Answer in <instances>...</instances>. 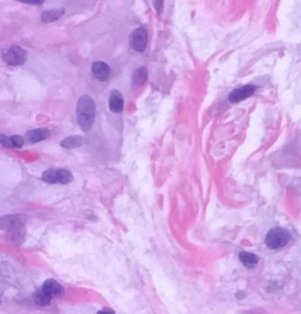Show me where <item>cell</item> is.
<instances>
[{
  "mask_svg": "<svg viewBox=\"0 0 301 314\" xmlns=\"http://www.w3.org/2000/svg\"><path fill=\"white\" fill-rule=\"evenodd\" d=\"M92 72L95 78L104 82V80H107L111 74V68L104 61H95L92 65Z\"/></svg>",
  "mask_w": 301,
  "mask_h": 314,
  "instance_id": "8",
  "label": "cell"
},
{
  "mask_svg": "<svg viewBox=\"0 0 301 314\" xmlns=\"http://www.w3.org/2000/svg\"><path fill=\"white\" fill-rule=\"evenodd\" d=\"M0 145H3V146H5L7 148H14L13 147L12 137H7V136L0 135Z\"/></svg>",
  "mask_w": 301,
  "mask_h": 314,
  "instance_id": "18",
  "label": "cell"
},
{
  "mask_svg": "<svg viewBox=\"0 0 301 314\" xmlns=\"http://www.w3.org/2000/svg\"><path fill=\"white\" fill-rule=\"evenodd\" d=\"M22 3H28V4H32V5H41L43 2L41 0H21Z\"/></svg>",
  "mask_w": 301,
  "mask_h": 314,
  "instance_id": "19",
  "label": "cell"
},
{
  "mask_svg": "<svg viewBox=\"0 0 301 314\" xmlns=\"http://www.w3.org/2000/svg\"><path fill=\"white\" fill-rule=\"evenodd\" d=\"M108 105L110 110H111L113 113H120L124 109L123 94H121L118 90H113L111 92V95H110Z\"/></svg>",
  "mask_w": 301,
  "mask_h": 314,
  "instance_id": "9",
  "label": "cell"
},
{
  "mask_svg": "<svg viewBox=\"0 0 301 314\" xmlns=\"http://www.w3.org/2000/svg\"><path fill=\"white\" fill-rule=\"evenodd\" d=\"M154 6L155 7H158L159 9V12H161V7H162V2H155V4H154Z\"/></svg>",
  "mask_w": 301,
  "mask_h": 314,
  "instance_id": "21",
  "label": "cell"
},
{
  "mask_svg": "<svg viewBox=\"0 0 301 314\" xmlns=\"http://www.w3.org/2000/svg\"><path fill=\"white\" fill-rule=\"evenodd\" d=\"M291 233L287 229L281 227H274L269 229L265 238L266 246L269 247L270 250H278L286 246L291 240Z\"/></svg>",
  "mask_w": 301,
  "mask_h": 314,
  "instance_id": "2",
  "label": "cell"
},
{
  "mask_svg": "<svg viewBox=\"0 0 301 314\" xmlns=\"http://www.w3.org/2000/svg\"><path fill=\"white\" fill-rule=\"evenodd\" d=\"M147 30L145 28L136 29L131 36V46L138 52H144L147 46Z\"/></svg>",
  "mask_w": 301,
  "mask_h": 314,
  "instance_id": "5",
  "label": "cell"
},
{
  "mask_svg": "<svg viewBox=\"0 0 301 314\" xmlns=\"http://www.w3.org/2000/svg\"><path fill=\"white\" fill-rule=\"evenodd\" d=\"M73 180V175L68 170L65 168H58V182L60 184H70Z\"/></svg>",
  "mask_w": 301,
  "mask_h": 314,
  "instance_id": "17",
  "label": "cell"
},
{
  "mask_svg": "<svg viewBox=\"0 0 301 314\" xmlns=\"http://www.w3.org/2000/svg\"><path fill=\"white\" fill-rule=\"evenodd\" d=\"M98 314H116V312H114L111 308H104V309H101V311H99Z\"/></svg>",
  "mask_w": 301,
  "mask_h": 314,
  "instance_id": "20",
  "label": "cell"
},
{
  "mask_svg": "<svg viewBox=\"0 0 301 314\" xmlns=\"http://www.w3.org/2000/svg\"><path fill=\"white\" fill-rule=\"evenodd\" d=\"M26 223V217L22 214H11L0 218V229L6 232H13L19 228H22Z\"/></svg>",
  "mask_w": 301,
  "mask_h": 314,
  "instance_id": "4",
  "label": "cell"
},
{
  "mask_svg": "<svg viewBox=\"0 0 301 314\" xmlns=\"http://www.w3.org/2000/svg\"><path fill=\"white\" fill-rule=\"evenodd\" d=\"M48 137H49V131L47 128H37V129H32V131L26 133L24 139L28 140L29 143L34 144V143H39V141L47 139Z\"/></svg>",
  "mask_w": 301,
  "mask_h": 314,
  "instance_id": "10",
  "label": "cell"
},
{
  "mask_svg": "<svg viewBox=\"0 0 301 314\" xmlns=\"http://www.w3.org/2000/svg\"><path fill=\"white\" fill-rule=\"evenodd\" d=\"M34 301H36L37 305L39 306H48L49 304H51V300L52 298L48 296V294H46L44 292L43 290H38L36 293H34Z\"/></svg>",
  "mask_w": 301,
  "mask_h": 314,
  "instance_id": "15",
  "label": "cell"
},
{
  "mask_svg": "<svg viewBox=\"0 0 301 314\" xmlns=\"http://www.w3.org/2000/svg\"><path fill=\"white\" fill-rule=\"evenodd\" d=\"M4 61L10 66H21L26 61V51L20 46H11L4 53Z\"/></svg>",
  "mask_w": 301,
  "mask_h": 314,
  "instance_id": "3",
  "label": "cell"
},
{
  "mask_svg": "<svg viewBox=\"0 0 301 314\" xmlns=\"http://www.w3.org/2000/svg\"><path fill=\"white\" fill-rule=\"evenodd\" d=\"M147 79V68L145 66L139 67L138 70L134 71V74H133V84L135 86L143 85V84L146 82Z\"/></svg>",
  "mask_w": 301,
  "mask_h": 314,
  "instance_id": "14",
  "label": "cell"
},
{
  "mask_svg": "<svg viewBox=\"0 0 301 314\" xmlns=\"http://www.w3.org/2000/svg\"><path fill=\"white\" fill-rule=\"evenodd\" d=\"M41 179L47 184H57L58 182V168H49L46 170L41 175Z\"/></svg>",
  "mask_w": 301,
  "mask_h": 314,
  "instance_id": "16",
  "label": "cell"
},
{
  "mask_svg": "<svg viewBox=\"0 0 301 314\" xmlns=\"http://www.w3.org/2000/svg\"><path fill=\"white\" fill-rule=\"evenodd\" d=\"M255 92V86L254 85H245L240 89H235L232 93L230 94V101L231 102H239L247 99L251 95H253Z\"/></svg>",
  "mask_w": 301,
  "mask_h": 314,
  "instance_id": "6",
  "label": "cell"
},
{
  "mask_svg": "<svg viewBox=\"0 0 301 314\" xmlns=\"http://www.w3.org/2000/svg\"><path fill=\"white\" fill-rule=\"evenodd\" d=\"M239 259L247 269H253L259 263L258 255H255L254 253H250V252H241V253L239 254Z\"/></svg>",
  "mask_w": 301,
  "mask_h": 314,
  "instance_id": "11",
  "label": "cell"
},
{
  "mask_svg": "<svg viewBox=\"0 0 301 314\" xmlns=\"http://www.w3.org/2000/svg\"><path fill=\"white\" fill-rule=\"evenodd\" d=\"M41 290L46 294H48L51 298L62 297L64 294V287L60 285L58 281L54 280V279H48V280L45 281Z\"/></svg>",
  "mask_w": 301,
  "mask_h": 314,
  "instance_id": "7",
  "label": "cell"
},
{
  "mask_svg": "<svg viewBox=\"0 0 301 314\" xmlns=\"http://www.w3.org/2000/svg\"><path fill=\"white\" fill-rule=\"evenodd\" d=\"M60 145H62L64 148H77L83 145V138L79 136L68 137L66 139H64Z\"/></svg>",
  "mask_w": 301,
  "mask_h": 314,
  "instance_id": "13",
  "label": "cell"
},
{
  "mask_svg": "<svg viewBox=\"0 0 301 314\" xmlns=\"http://www.w3.org/2000/svg\"><path fill=\"white\" fill-rule=\"evenodd\" d=\"M0 302H2V299H0Z\"/></svg>",
  "mask_w": 301,
  "mask_h": 314,
  "instance_id": "22",
  "label": "cell"
},
{
  "mask_svg": "<svg viewBox=\"0 0 301 314\" xmlns=\"http://www.w3.org/2000/svg\"><path fill=\"white\" fill-rule=\"evenodd\" d=\"M64 14V10H49L45 11V12L41 14V20L44 22H52L58 20V19L62 17Z\"/></svg>",
  "mask_w": 301,
  "mask_h": 314,
  "instance_id": "12",
  "label": "cell"
},
{
  "mask_svg": "<svg viewBox=\"0 0 301 314\" xmlns=\"http://www.w3.org/2000/svg\"><path fill=\"white\" fill-rule=\"evenodd\" d=\"M78 122L83 131H89L92 127L95 118V104L90 95H81L77 105Z\"/></svg>",
  "mask_w": 301,
  "mask_h": 314,
  "instance_id": "1",
  "label": "cell"
}]
</instances>
